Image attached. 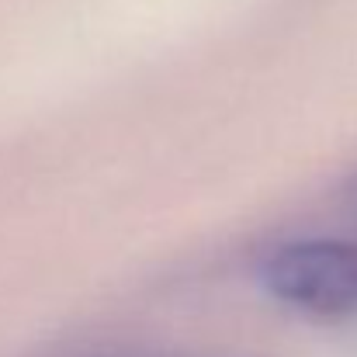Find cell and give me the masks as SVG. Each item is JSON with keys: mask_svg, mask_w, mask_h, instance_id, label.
I'll return each instance as SVG.
<instances>
[{"mask_svg": "<svg viewBox=\"0 0 357 357\" xmlns=\"http://www.w3.org/2000/svg\"><path fill=\"white\" fill-rule=\"evenodd\" d=\"M264 288L309 316H357V243L347 239H298L278 246L260 267Z\"/></svg>", "mask_w": 357, "mask_h": 357, "instance_id": "obj_1", "label": "cell"}]
</instances>
